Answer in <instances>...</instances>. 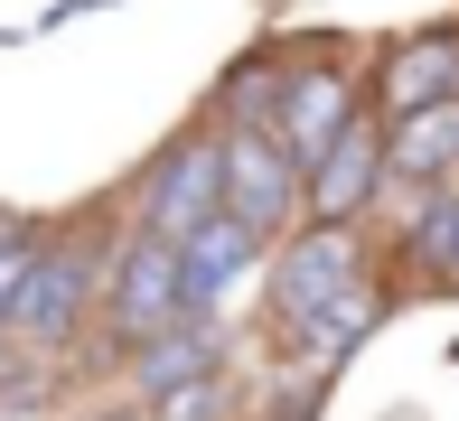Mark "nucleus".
<instances>
[{
	"label": "nucleus",
	"mask_w": 459,
	"mask_h": 421,
	"mask_svg": "<svg viewBox=\"0 0 459 421\" xmlns=\"http://www.w3.org/2000/svg\"><path fill=\"white\" fill-rule=\"evenodd\" d=\"M151 412L160 421H225V412H235V384H225V365L216 374H187V384L151 393Z\"/></svg>",
	"instance_id": "4468645a"
},
{
	"label": "nucleus",
	"mask_w": 459,
	"mask_h": 421,
	"mask_svg": "<svg viewBox=\"0 0 459 421\" xmlns=\"http://www.w3.org/2000/svg\"><path fill=\"white\" fill-rule=\"evenodd\" d=\"M225 206H235L254 235H290L309 216V168L281 150L273 122H235L225 113Z\"/></svg>",
	"instance_id": "20e7f679"
},
{
	"label": "nucleus",
	"mask_w": 459,
	"mask_h": 421,
	"mask_svg": "<svg viewBox=\"0 0 459 421\" xmlns=\"http://www.w3.org/2000/svg\"><path fill=\"white\" fill-rule=\"evenodd\" d=\"M103 271H113V244H85V235H75V244H38L10 337L29 356H66L75 337L103 319Z\"/></svg>",
	"instance_id": "f257e3e1"
},
{
	"label": "nucleus",
	"mask_w": 459,
	"mask_h": 421,
	"mask_svg": "<svg viewBox=\"0 0 459 421\" xmlns=\"http://www.w3.org/2000/svg\"><path fill=\"white\" fill-rule=\"evenodd\" d=\"M375 328H385V290H375V281H347L338 300H319L309 319H290V328H281V365L328 374V365H338L357 337H375Z\"/></svg>",
	"instance_id": "1a4fd4ad"
},
{
	"label": "nucleus",
	"mask_w": 459,
	"mask_h": 421,
	"mask_svg": "<svg viewBox=\"0 0 459 421\" xmlns=\"http://www.w3.org/2000/svg\"><path fill=\"white\" fill-rule=\"evenodd\" d=\"M357 113H366L357 66H347V56H300V66H290L281 113H273V132H281V150L300 159V168H319V159L347 141V122H357Z\"/></svg>",
	"instance_id": "423d86ee"
},
{
	"label": "nucleus",
	"mask_w": 459,
	"mask_h": 421,
	"mask_svg": "<svg viewBox=\"0 0 459 421\" xmlns=\"http://www.w3.org/2000/svg\"><path fill=\"white\" fill-rule=\"evenodd\" d=\"M385 150H394V178H403V187L459 178V94L422 103V113H394L385 122Z\"/></svg>",
	"instance_id": "f8f14e48"
},
{
	"label": "nucleus",
	"mask_w": 459,
	"mask_h": 421,
	"mask_svg": "<svg viewBox=\"0 0 459 421\" xmlns=\"http://www.w3.org/2000/svg\"><path fill=\"white\" fill-rule=\"evenodd\" d=\"M273 262V235H254V225L235 216V206H216V216L197 225V235H178V271H187V309H206V319H225V300H235L254 271Z\"/></svg>",
	"instance_id": "0eeeda50"
},
{
	"label": "nucleus",
	"mask_w": 459,
	"mask_h": 421,
	"mask_svg": "<svg viewBox=\"0 0 459 421\" xmlns=\"http://www.w3.org/2000/svg\"><path fill=\"white\" fill-rule=\"evenodd\" d=\"M459 94V29H422V38H394V56L375 66V113H422V103Z\"/></svg>",
	"instance_id": "9b49d317"
},
{
	"label": "nucleus",
	"mask_w": 459,
	"mask_h": 421,
	"mask_svg": "<svg viewBox=\"0 0 459 421\" xmlns=\"http://www.w3.org/2000/svg\"><path fill=\"white\" fill-rule=\"evenodd\" d=\"M281 94H290V56H254V66L225 75L216 113H235V122H273V113H281Z\"/></svg>",
	"instance_id": "ddd939ff"
},
{
	"label": "nucleus",
	"mask_w": 459,
	"mask_h": 421,
	"mask_svg": "<svg viewBox=\"0 0 459 421\" xmlns=\"http://www.w3.org/2000/svg\"><path fill=\"white\" fill-rule=\"evenodd\" d=\"M187 309V271H178V235H151V225H132V235L113 244V271H103V347L132 356L141 337H160Z\"/></svg>",
	"instance_id": "f03ea898"
},
{
	"label": "nucleus",
	"mask_w": 459,
	"mask_h": 421,
	"mask_svg": "<svg viewBox=\"0 0 459 421\" xmlns=\"http://www.w3.org/2000/svg\"><path fill=\"white\" fill-rule=\"evenodd\" d=\"M394 178V150H385V113H357L347 141L309 168V216H338V225H366V206L385 197Z\"/></svg>",
	"instance_id": "6e6552de"
},
{
	"label": "nucleus",
	"mask_w": 459,
	"mask_h": 421,
	"mask_svg": "<svg viewBox=\"0 0 459 421\" xmlns=\"http://www.w3.org/2000/svg\"><path fill=\"white\" fill-rule=\"evenodd\" d=\"M94 421H160L151 403H122V412H94Z\"/></svg>",
	"instance_id": "2eb2a0df"
},
{
	"label": "nucleus",
	"mask_w": 459,
	"mask_h": 421,
	"mask_svg": "<svg viewBox=\"0 0 459 421\" xmlns=\"http://www.w3.org/2000/svg\"><path fill=\"white\" fill-rule=\"evenodd\" d=\"M263 281H273V328H290L319 300H338L347 281H366V235L338 225V216H300L281 235V253L263 262Z\"/></svg>",
	"instance_id": "39448f33"
},
{
	"label": "nucleus",
	"mask_w": 459,
	"mask_h": 421,
	"mask_svg": "<svg viewBox=\"0 0 459 421\" xmlns=\"http://www.w3.org/2000/svg\"><path fill=\"white\" fill-rule=\"evenodd\" d=\"M216 206H225V113L216 122H187L169 150L141 168L132 225H151V235H197Z\"/></svg>",
	"instance_id": "7ed1b4c3"
},
{
	"label": "nucleus",
	"mask_w": 459,
	"mask_h": 421,
	"mask_svg": "<svg viewBox=\"0 0 459 421\" xmlns=\"http://www.w3.org/2000/svg\"><path fill=\"white\" fill-rule=\"evenodd\" d=\"M122 365H132V393H141V403H151V393H169V384H187V374H216V365H225V319L178 309V319L160 328V337H141Z\"/></svg>",
	"instance_id": "9d476101"
}]
</instances>
